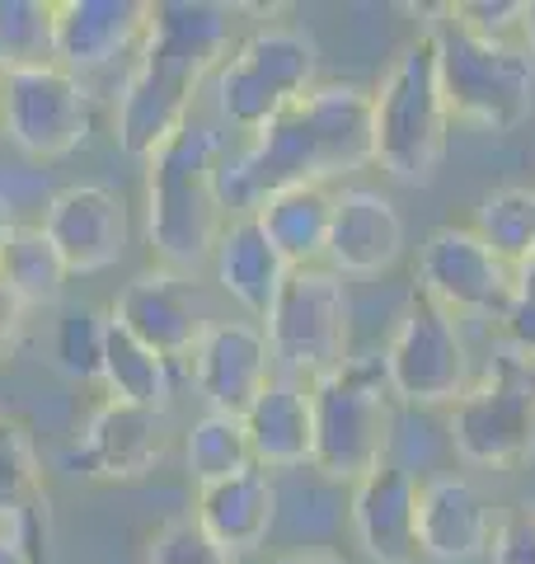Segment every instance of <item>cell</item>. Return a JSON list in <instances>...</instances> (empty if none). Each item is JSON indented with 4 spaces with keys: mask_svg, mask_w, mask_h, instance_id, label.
<instances>
[{
    "mask_svg": "<svg viewBox=\"0 0 535 564\" xmlns=\"http://www.w3.org/2000/svg\"><path fill=\"white\" fill-rule=\"evenodd\" d=\"M376 165V122L371 90L352 80H329L301 95L287 113L249 137V147L221 155L211 188L226 217H249L263 198L296 184H325L334 174Z\"/></svg>",
    "mask_w": 535,
    "mask_h": 564,
    "instance_id": "6da1fadb",
    "label": "cell"
},
{
    "mask_svg": "<svg viewBox=\"0 0 535 564\" xmlns=\"http://www.w3.org/2000/svg\"><path fill=\"white\" fill-rule=\"evenodd\" d=\"M263 334L273 358H282L292 372L310 381L334 377L348 362V339H352V302L343 278L329 263L292 269L263 315Z\"/></svg>",
    "mask_w": 535,
    "mask_h": 564,
    "instance_id": "52a82bcc",
    "label": "cell"
},
{
    "mask_svg": "<svg viewBox=\"0 0 535 564\" xmlns=\"http://www.w3.org/2000/svg\"><path fill=\"white\" fill-rule=\"evenodd\" d=\"M319 52L301 29H259L230 52L217 76V109L230 128L254 137L277 113H287L301 95L315 90Z\"/></svg>",
    "mask_w": 535,
    "mask_h": 564,
    "instance_id": "ba28073f",
    "label": "cell"
},
{
    "mask_svg": "<svg viewBox=\"0 0 535 564\" xmlns=\"http://www.w3.org/2000/svg\"><path fill=\"white\" fill-rule=\"evenodd\" d=\"M20 329H24V306H20V296H14L6 282H0V358L14 348Z\"/></svg>",
    "mask_w": 535,
    "mask_h": 564,
    "instance_id": "e575fe53",
    "label": "cell"
},
{
    "mask_svg": "<svg viewBox=\"0 0 535 564\" xmlns=\"http://www.w3.org/2000/svg\"><path fill=\"white\" fill-rule=\"evenodd\" d=\"M226 155V141L217 128L188 118L146 155V236L170 273L198 269L217 254V240L226 231V212L211 188Z\"/></svg>",
    "mask_w": 535,
    "mask_h": 564,
    "instance_id": "3957f363",
    "label": "cell"
},
{
    "mask_svg": "<svg viewBox=\"0 0 535 564\" xmlns=\"http://www.w3.org/2000/svg\"><path fill=\"white\" fill-rule=\"evenodd\" d=\"M244 433H249V452H254L259 470L306 466L310 452H315L310 391H301L296 381H273L254 404H249Z\"/></svg>",
    "mask_w": 535,
    "mask_h": 564,
    "instance_id": "603a6c76",
    "label": "cell"
},
{
    "mask_svg": "<svg viewBox=\"0 0 535 564\" xmlns=\"http://www.w3.org/2000/svg\"><path fill=\"white\" fill-rule=\"evenodd\" d=\"M217 282L221 292L230 296L236 306H244L249 315H268V306H273L277 288L287 282L292 263L277 254V245L268 240L263 221L249 212V217H230L226 231L217 240Z\"/></svg>",
    "mask_w": 535,
    "mask_h": 564,
    "instance_id": "7402d4cb",
    "label": "cell"
},
{
    "mask_svg": "<svg viewBox=\"0 0 535 564\" xmlns=\"http://www.w3.org/2000/svg\"><path fill=\"white\" fill-rule=\"evenodd\" d=\"M254 217L263 221L268 240L292 269H310L329 250V226H334V193L325 184H296L263 198Z\"/></svg>",
    "mask_w": 535,
    "mask_h": 564,
    "instance_id": "cb8c5ba5",
    "label": "cell"
},
{
    "mask_svg": "<svg viewBox=\"0 0 535 564\" xmlns=\"http://www.w3.org/2000/svg\"><path fill=\"white\" fill-rule=\"evenodd\" d=\"M503 334H507L512 352H522V358L535 362V302H526V296H512V311L503 315Z\"/></svg>",
    "mask_w": 535,
    "mask_h": 564,
    "instance_id": "836d02e7",
    "label": "cell"
},
{
    "mask_svg": "<svg viewBox=\"0 0 535 564\" xmlns=\"http://www.w3.org/2000/svg\"><path fill=\"white\" fill-rule=\"evenodd\" d=\"M277 564H343V560H334V555H319V551H310V555H287V560H277Z\"/></svg>",
    "mask_w": 535,
    "mask_h": 564,
    "instance_id": "f35d334b",
    "label": "cell"
},
{
    "mask_svg": "<svg viewBox=\"0 0 535 564\" xmlns=\"http://www.w3.org/2000/svg\"><path fill=\"white\" fill-rule=\"evenodd\" d=\"M10 231H14V221H10V207L0 203V250H6V240H10Z\"/></svg>",
    "mask_w": 535,
    "mask_h": 564,
    "instance_id": "ab89813d",
    "label": "cell"
},
{
    "mask_svg": "<svg viewBox=\"0 0 535 564\" xmlns=\"http://www.w3.org/2000/svg\"><path fill=\"white\" fill-rule=\"evenodd\" d=\"M193 386L217 414L244 419L268 386H273V348L259 325L244 321H207L198 348H193Z\"/></svg>",
    "mask_w": 535,
    "mask_h": 564,
    "instance_id": "5bb4252c",
    "label": "cell"
},
{
    "mask_svg": "<svg viewBox=\"0 0 535 564\" xmlns=\"http://www.w3.org/2000/svg\"><path fill=\"white\" fill-rule=\"evenodd\" d=\"M113 321L141 339L151 352H160L170 367L174 362H188L193 348L203 339V306L193 288L178 273L170 269H155V273H137L128 288H122L118 306H113Z\"/></svg>",
    "mask_w": 535,
    "mask_h": 564,
    "instance_id": "9a60e30c",
    "label": "cell"
},
{
    "mask_svg": "<svg viewBox=\"0 0 535 564\" xmlns=\"http://www.w3.org/2000/svg\"><path fill=\"white\" fill-rule=\"evenodd\" d=\"M451 443L470 466H516L535 452V362L503 348L456 400Z\"/></svg>",
    "mask_w": 535,
    "mask_h": 564,
    "instance_id": "9c48e42d",
    "label": "cell"
},
{
    "mask_svg": "<svg viewBox=\"0 0 535 564\" xmlns=\"http://www.w3.org/2000/svg\"><path fill=\"white\" fill-rule=\"evenodd\" d=\"M146 564H236V555L221 551L198 527V518H174L151 536Z\"/></svg>",
    "mask_w": 535,
    "mask_h": 564,
    "instance_id": "1f68e13d",
    "label": "cell"
},
{
    "mask_svg": "<svg viewBox=\"0 0 535 564\" xmlns=\"http://www.w3.org/2000/svg\"><path fill=\"white\" fill-rule=\"evenodd\" d=\"M103 344H109V315L95 306H66L52 329V358L76 381L103 377Z\"/></svg>",
    "mask_w": 535,
    "mask_h": 564,
    "instance_id": "f546056e",
    "label": "cell"
},
{
    "mask_svg": "<svg viewBox=\"0 0 535 564\" xmlns=\"http://www.w3.org/2000/svg\"><path fill=\"white\" fill-rule=\"evenodd\" d=\"M418 292L446 315L503 321L516 296V269L503 263L470 226H441L418 250Z\"/></svg>",
    "mask_w": 535,
    "mask_h": 564,
    "instance_id": "7c38bea8",
    "label": "cell"
},
{
    "mask_svg": "<svg viewBox=\"0 0 535 564\" xmlns=\"http://www.w3.org/2000/svg\"><path fill=\"white\" fill-rule=\"evenodd\" d=\"M198 527L230 555H244L263 545V536L277 522V485L273 475L249 466L240 475H230L221 485L198 489V508H193Z\"/></svg>",
    "mask_w": 535,
    "mask_h": 564,
    "instance_id": "44dd1931",
    "label": "cell"
},
{
    "mask_svg": "<svg viewBox=\"0 0 535 564\" xmlns=\"http://www.w3.org/2000/svg\"><path fill=\"white\" fill-rule=\"evenodd\" d=\"M39 499H43V470H39L33 437L20 419L0 414V518L14 522Z\"/></svg>",
    "mask_w": 535,
    "mask_h": 564,
    "instance_id": "4dcf8cb0",
    "label": "cell"
},
{
    "mask_svg": "<svg viewBox=\"0 0 535 564\" xmlns=\"http://www.w3.org/2000/svg\"><path fill=\"white\" fill-rule=\"evenodd\" d=\"M423 39L433 43L441 99L451 118L470 122V128H484V132H512L531 118L535 62L522 43L479 33L451 6L433 14Z\"/></svg>",
    "mask_w": 535,
    "mask_h": 564,
    "instance_id": "277c9868",
    "label": "cell"
},
{
    "mask_svg": "<svg viewBox=\"0 0 535 564\" xmlns=\"http://www.w3.org/2000/svg\"><path fill=\"white\" fill-rule=\"evenodd\" d=\"M385 377L395 400L408 404H451L466 395L470 358L466 339L456 329V315H446L427 292H408L404 315L395 325V339L381 352Z\"/></svg>",
    "mask_w": 535,
    "mask_h": 564,
    "instance_id": "8fae6325",
    "label": "cell"
},
{
    "mask_svg": "<svg viewBox=\"0 0 535 564\" xmlns=\"http://www.w3.org/2000/svg\"><path fill=\"white\" fill-rule=\"evenodd\" d=\"M66 278H70V269L62 263L57 245L47 240L43 226H20L14 221L6 250H0V282L20 296V306L29 311V306L62 302Z\"/></svg>",
    "mask_w": 535,
    "mask_h": 564,
    "instance_id": "d4e9b609",
    "label": "cell"
},
{
    "mask_svg": "<svg viewBox=\"0 0 535 564\" xmlns=\"http://www.w3.org/2000/svg\"><path fill=\"white\" fill-rule=\"evenodd\" d=\"M0 564H33V560L14 536H0Z\"/></svg>",
    "mask_w": 535,
    "mask_h": 564,
    "instance_id": "8d00e7d4",
    "label": "cell"
},
{
    "mask_svg": "<svg viewBox=\"0 0 535 564\" xmlns=\"http://www.w3.org/2000/svg\"><path fill=\"white\" fill-rule=\"evenodd\" d=\"M390 377L385 358H348L334 377L310 386V414H315V452L310 466H319L329 480H362L385 462L390 443Z\"/></svg>",
    "mask_w": 535,
    "mask_h": 564,
    "instance_id": "8992f818",
    "label": "cell"
},
{
    "mask_svg": "<svg viewBox=\"0 0 535 564\" xmlns=\"http://www.w3.org/2000/svg\"><path fill=\"white\" fill-rule=\"evenodd\" d=\"M493 564H535V508H512V513L493 527L489 541Z\"/></svg>",
    "mask_w": 535,
    "mask_h": 564,
    "instance_id": "d6a6232c",
    "label": "cell"
},
{
    "mask_svg": "<svg viewBox=\"0 0 535 564\" xmlns=\"http://www.w3.org/2000/svg\"><path fill=\"white\" fill-rule=\"evenodd\" d=\"M89 122H95V99L66 66L47 62L0 76V128L33 161H62L85 147Z\"/></svg>",
    "mask_w": 535,
    "mask_h": 564,
    "instance_id": "30bf717a",
    "label": "cell"
},
{
    "mask_svg": "<svg viewBox=\"0 0 535 564\" xmlns=\"http://www.w3.org/2000/svg\"><path fill=\"white\" fill-rule=\"evenodd\" d=\"M165 447H170V433L160 410L103 400L89 414L76 443V466L85 475H95V480H141L146 470H155Z\"/></svg>",
    "mask_w": 535,
    "mask_h": 564,
    "instance_id": "ac0fdd59",
    "label": "cell"
},
{
    "mask_svg": "<svg viewBox=\"0 0 535 564\" xmlns=\"http://www.w3.org/2000/svg\"><path fill=\"white\" fill-rule=\"evenodd\" d=\"M151 29V0H57L52 57L70 76L99 70L141 47Z\"/></svg>",
    "mask_w": 535,
    "mask_h": 564,
    "instance_id": "2e32d148",
    "label": "cell"
},
{
    "mask_svg": "<svg viewBox=\"0 0 535 564\" xmlns=\"http://www.w3.org/2000/svg\"><path fill=\"white\" fill-rule=\"evenodd\" d=\"M99 381L109 386V400H122V404H141V410H160V414L170 404V362L141 339H132L113 315H109V344H103Z\"/></svg>",
    "mask_w": 535,
    "mask_h": 564,
    "instance_id": "484cf974",
    "label": "cell"
},
{
    "mask_svg": "<svg viewBox=\"0 0 535 564\" xmlns=\"http://www.w3.org/2000/svg\"><path fill=\"white\" fill-rule=\"evenodd\" d=\"M516 296L535 302V254H526L522 263H516Z\"/></svg>",
    "mask_w": 535,
    "mask_h": 564,
    "instance_id": "d590c367",
    "label": "cell"
},
{
    "mask_svg": "<svg viewBox=\"0 0 535 564\" xmlns=\"http://www.w3.org/2000/svg\"><path fill=\"white\" fill-rule=\"evenodd\" d=\"M230 43V10L211 0H155L151 29L137 47V62L122 80L113 137L118 147L146 161L174 128L193 118V99L207 70Z\"/></svg>",
    "mask_w": 535,
    "mask_h": 564,
    "instance_id": "7a4b0ae2",
    "label": "cell"
},
{
    "mask_svg": "<svg viewBox=\"0 0 535 564\" xmlns=\"http://www.w3.org/2000/svg\"><path fill=\"white\" fill-rule=\"evenodd\" d=\"M418 494L423 485L395 462H381L352 489V527L376 564H418Z\"/></svg>",
    "mask_w": 535,
    "mask_h": 564,
    "instance_id": "e0dca14e",
    "label": "cell"
},
{
    "mask_svg": "<svg viewBox=\"0 0 535 564\" xmlns=\"http://www.w3.org/2000/svg\"><path fill=\"white\" fill-rule=\"evenodd\" d=\"M418 541L423 555L437 564H466L489 551L493 518L489 503L470 480L460 475H437L418 494Z\"/></svg>",
    "mask_w": 535,
    "mask_h": 564,
    "instance_id": "ffe728a7",
    "label": "cell"
},
{
    "mask_svg": "<svg viewBox=\"0 0 535 564\" xmlns=\"http://www.w3.org/2000/svg\"><path fill=\"white\" fill-rule=\"evenodd\" d=\"M43 231L57 245L70 273H103L122 259L132 240V217L122 193L109 184H70L43 212Z\"/></svg>",
    "mask_w": 535,
    "mask_h": 564,
    "instance_id": "4fadbf2b",
    "label": "cell"
},
{
    "mask_svg": "<svg viewBox=\"0 0 535 564\" xmlns=\"http://www.w3.org/2000/svg\"><path fill=\"white\" fill-rule=\"evenodd\" d=\"M404 254V217L395 203L371 188H348L334 198V226H329V269L338 278H371L385 273Z\"/></svg>",
    "mask_w": 535,
    "mask_h": 564,
    "instance_id": "d6986e66",
    "label": "cell"
},
{
    "mask_svg": "<svg viewBox=\"0 0 535 564\" xmlns=\"http://www.w3.org/2000/svg\"><path fill=\"white\" fill-rule=\"evenodd\" d=\"M57 0H0V76L24 66H47Z\"/></svg>",
    "mask_w": 535,
    "mask_h": 564,
    "instance_id": "f1b7e54d",
    "label": "cell"
},
{
    "mask_svg": "<svg viewBox=\"0 0 535 564\" xmlns=\"http://www.w3.org/2000/svg\"><path fill=\"white\" fill-rule=\"evenodd\" d=\"M522 47L531 52V62H535V0L522 6Z\"/></svg>",
    "mask_w": 535,
    "mask_h": 564,
    "instance_id": "74e56055",
    "label": "cell"
},
{
    "mask_svg": "<svg viewBox=\"0 0 535 564\" xmlns=\"http://www.w3.org/2000/svg\"><path fill=\"white\" fill-rule=\"evenodd\" d=\"M371 122H376V165L400 184H433L446 155L451 113L441 99L433 43H408L385 70L381 90H371Z\"/></svg>",
    "mask_w": 535,
    "mask_h": 564,
    "instance_id": "5b68a950",
    "label": "cell"
},
{
    "mask_svg": "<svg viewBox=\"0 0 535 564\" xmlns=\"http://www.w3.org/2000/svg\"><path fill=\"white\" fill-rule=\"evenodd\" d=\"M474 236L503 263H512V269L526 254H535V188H516V184L493 188L489 198L479 203Z\"/></svg>",
    "mask_w": 535,
    "mask_h": 564,
    "instance_id": "83f0119b",
    "label": "cell"
},
{
    "mask_svg": "<svg viewBox=\"0 0 535 564\" xmlns=\"http://www.w3.org/2000/svg\"><path fill=\"white\" fill-rule=\"evenodd\" d=\"M184 462H188V475L198 480V489L221 485V480H230V475L249 470L254 466V452H249L244 419L217 414V410L193 419V429L184 437Z\"/></svg>",
    "mask_w": 535,
    "mask_h": 564,
    "instance_id": "4316f807",
    "label": "cell"
}]
</instances>
